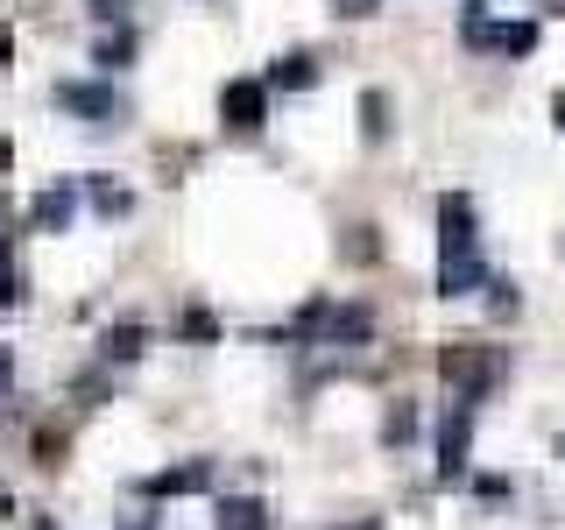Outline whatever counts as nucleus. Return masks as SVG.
<instances>
[{"label":"nucleus","mask_w":565,"mask_h":530,"mask_svg":"<svg viewBox=\"0 0 565 530\" xmlns=\"http://www.w3.org/2000/svg\"><path fill=\"white\" fill-rule=\"evenodd\" d=\"M57 106H64V114H78L85 128H120V120H128V99H120L114 85H85V78H64L57 85Z\"/></svg>","instance_id":"f257e3e1"},{"label":"nucleus","mask_w":565,"mask_h":530,"mask_svg":"<svg viewBox=\"0 0 565 530\" xmlns=\"http://www.w3.org/2000/svg\"><path fill=\"white\" fill-rule=\"evenodd\" d=\"M438 375H446L459 396H481V389L502 375V353H494V347H446V353H438Z\"/></svg>","instance_id":"f03ea898"},{"label":"nucleus","mask_w":565,"mask_h":530,"mask_svg":"<svg viewBox=\"0 0 565 530\" xmlns=\"http://www.w3.org/2000/svg\"><path fill=\"white\" fill-rule=\"evenodd\" d=\"M467 43L502 50V57H530V50H537V22H488V14H467Z\"/></svg>","instance_id":"7ed1b4c3"},{"label":"nucleus","mask_w":565,"mask_h":530,"mask_svg":"<svg viewBox=\"0 0 565 530\" xmlns=\"http://www.w3.org/2000/svg\"><path fill=\"white\" fill-rule=\"evenodd\" d=\"M297 332H311V340H367V311L361 305H311L305 318H297Z\"/></svg>","instance_id":"20e7f679"},{"label":"nucleus","mask_w":565,"mask_h":530,"mask_svg":"<svg viewBox=\"0 0 565 530\" xmlns=\"http://www.w3.org/2000/svg\"><path fill=\"white\" fill-rule=\"evenodd\" d=\"M220 114H226V128L255 135L262 120H269V85H255V78H234V85L220 93Z\"/></svg>","instance_id":"39448f33"},{"label":"nucleus","mask_w":565,"mask_h":530,"mask_svg":"<svg viewBox=\"0 0 565 530\" xmlns=\"http://www.w3.org/2000/svg\"><path fill=\"white\" fill-rule=\"evenodd\" d=\"M438 255H473V199H438Z\"/></svg>","instance_id":"423d86ee"},{"label":"nucleus","mask_w":565,"mask_h":530,"mask_svg":"<svg viewBox=\"0 0 565 530\" xmlns=\"http://www.w3.org/2000/svg\"><path fill=\"white\" fill-rule=\"evenodd\" d=\"M467 446H473V411L459 403L446 417V432H438V481H459V474H467Z\"/></svg>","instance_id":"0eeeda50"},{"label":"nucleus","mask_w":565,"mask_h":530,"mask_svg":"<svg viewBox=\"0 0 565 530\" xmlns=\"http://www.w3.org/2000/svg\"><path fill=\"white\" fill-rule=\"evenodd\" d=\"M205 481H212V474H205V459H184V467H163V474H149V481H141V495L170 502V495H199Z\"/></svg>","instance_id":"6e6552de"},{"label":"nucleus","mask_w":565,"mask_h":530,"mask_svg":"<svg viewBox=\"0 0 565 530\" xmlns=\"http://www.w3.org/2000/svg\"><path fill=\"white\" fill-rule=\"evenodd\" d=\"M473 283H488L481 269V255H438V290L459 297V290H473Z\"/></svg>","instance_id":"1a4fd4ad"},{"label":"nucleus","mask_w":565,"mask_h":530,"mask_svg":"<svg viewBox=\"0 0 565 530\" xmlns=\"http://www.w3.org/2000/svg\"><path fill=\"white\" fill-rule=\"evenodd\" d=\"M220 530H269V509L255 495H226L220 502Z\"/></svg>","instance_id":"9d476101"},{"label":"nucleus","mask_w":565,"mask_h":530,"mask_svg":"<svg viewBox=\"0 0 565 530\" xmlns=\"http://www.w3.org/2000/svg\"><path fill=\"white\" fill-rule=\"evenodd\" d=\"M71 205H78V191H71V184H50V191H43V199H35V205H29V220H35V226H57V234H64V220H71Z\"/></svg>","instance_id":"9b49d317"},{"label":"nucleus","mask_w":565,"mask_h":530,"mask_svg":"<svg viewBox=\"0 0 565 530\" xmlns=\"http://www.w3.org/2000/svg\"><path fill=\"white\" fill-rule=\"evenodd\" d=\"M311 78H318V64L305 57V50H290V57H276V64H269V85H282V93H305Z\"/></svg>","instance_id":"f8f14e48"},{"label":"nucleus","mask_w":565,"mask_h":530,"mask_svg":"<svg viewBox=\"0 0 565 530\" xmlns=\"http://www.w3.org/2000/svg\"><path fill=\"white\" fill-rule=\"evenodd\" d=\"M99 353H106V361H135V353H141V326H106Z\"/></svg>","instance_id":"ddd939ff"},{"label":"nucleus","mask_w":565,"mask_h":530,"mask_svg":"<svg viewBox=\"0 0 565 530\" xmlns=\"http://www.w3.org/2000/svg\"><path fill=\"white\" fill-rule=\"evenodd\" d=\"M135 57V35L128 29H114V35H99V50H93V64H106V71H120Z\"/></svg>","instance_id":"4468645a"},{"label":"nucleus","mask_w":565,"mask_h":530,"mask_svg":"<svg viewBox=\"0 0 565 530\" xmlns=\"http://www.w3.org/2000/svg\"><path fill=\"white\" fill-rule=\"evenodd\" d=\"M361 135H367V141L388 135V99H382V93H361Z\"/></svg>","instance_id":"2eb2a0df"},{"label":"nucleus","mask_w":565,"mask_h":530,"mask_svg":"<svg viewBox=\"0 0 565 530\" xmlns=\"http://www.w3.org/2000/svg\"><path fill=\"white\" fill-rule=\"evenodd\" d=\"M382 438H388V446H403V438H417V411H411V403H396V411L382 417Z\"/></svg>","instance_id":"dca6fc26"},{"label":"nucleus","mask_w":565,"mask_h":530,"mask_svg":"<svg viewBox=\"0 0 565 530\" xmlns=\"http://www.w3.org/2000/svg\"><path fill=\"white\" fill-rule=\"evenodd\" d=\"M93 205H99V212H128V191H114L106 177H93Z\"/></svg>","instance_id":"f3484780"},{"label":"nucleus","mask_w":565,"mask_h":530,"mask_svg":"<svg viewBox=\"0 0 565 530\" xmlns=\"http://www.w3.org/2000/svg\"><path fill=\"white\" fill-rule=\"evenodd\" d=\"M0 305H22V276H14L8 255H0Z\"/></svg>","instance_id":"a211bd4d"},{"label":"nucleus","mask_w":565,"mask_h":530,"mask_svg":"<svg viewBox=\"0 0 565 530\" xmlns=\"http://www.w3.org/2000/svg\"><path fill=\"white\" fill-rule=\"evenodd\" d=\"M332 8H340V14H347V22H367V14H375V8H382V0H332Z\"/></svg>","instance_id":"6ab92c4d"},{"label":"nucleus","mask_w":565,"mask_h":530,"mask_svg":"<svg viewBox=\"0 0 565 530\" xmlns=\"http://www.w3.org/2000/svg\"><path fill=\"white\" fill-rule=\"evenodd\" d=\"M8 57H14V29L0 22V64H8Z\"/></svg>","instance_id":"aec40b11"},{"label":"nucleus","mask_w":565,"mask_h":530,"mask_svg":"<svg viewBox=\"0 0 565 530\" xmlns=\"http://www.w3.org/2000/svg\"><path fill=\"white\" fill-rule=\"evenodd\" d=\"M8 163H14V141H8V135H0V170H8Z\"/></svg>","instance_id":"412c9836"},{"label":"nucleus","mask_w":565,"mask_h":530,"mask_svg":"<svg viewBox=\"0 0 565 530\" xmlns=\"http://www.w3.org/2000/svg\"><path fill=\"white\" fill-rule=\"evenodd\" d=\"M14 382V361H8V353H0V389H8Z\"/></svg>","instance_id":"4be33fe9"},{"label":"nucleus","mask_w":565,"mask_h":530,"mask_svg":"<svg viewBox=\"0 0 565 530\" xmlns=\"http://www.w3.org/2000/svg\"><path fill=\"white\" fill-rule=\"evenodd\" d=\"M93 8H99V14H114V8H128V0H93Z\"/></svg>","instance_id":"5701e85b"},{"label":"nucleus","mask_w":565,"mask_h":530,"mask_svg":"<svg viewBox=\"0 0 565 530\" xmlns=\"http://www.w3.org/2000/svg\"><path fill=\"white\" fill-rule=\"evenodd\" d=\"M552 114H558V128H565V93H558V99H552Z\"/></svg>","instance_id":"b1692460"},{"label":"nucleus","mask_w":565,"mask_h":530,"mask_svg":"<svg viewBox=\"0 0 565 530\" xmlns=\"http://www.w3.org/2000/svg\"><path fill=\"white\" fill-rule=\"evenodd\" d=\"M340 530H375V517H361V523H340Z\"/></svg>","instance_id":"393cba45"},{"label":"nucleus","mask_w":565,"mask_h":530,"mask_svg":"<svg viewBox=\"0 0 565 530\" xmlns=\"http://www.w3.org/2000/svg\"><path fill=\"white\" fill-rule=\"evenodd\" d=\"M8 509H14V502H8V495H0V517H8Z\"/></svg>","instance_id":"a878e982"},{"label":"nucleus","mask_w":565,"mask_h":530,"mask_svg":"<svg viewBox=\"0 0 565 530\" xmlns=\"http://www.w3.org/2000/svg\"><path fill=\"white\" fill-rule=\"evenodd\" d=\"M552 8H558V14H565V0H552Z\"/></svg>","instance_id":"bb28decb"},{"label":"nucleus","mask_w":565,"mask_h":530,"mask_svg":"<svg viewBox=\"0 0 565 530\" xmlns=\"http://www.w3.org/2000/svg\"><path fill=\"white\" fill-rule=\"evenodd\" d=\"M558 459H565V438H558Z\"/></svg>","instance_id":"cd10ccee"}]
</instances>
